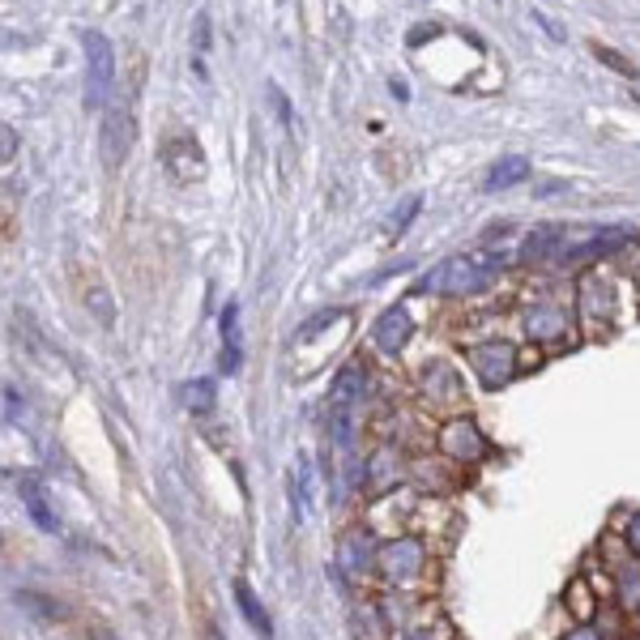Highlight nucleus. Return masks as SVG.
<instances>
[{"label": "nucleus", "mask_w": 640, "mask_h": 640, "mask_svg": "<svg viewBox=\"0 0 640 640\" xmlns=\"http://www.w3.org/2000/svg\"><path fill=\"white\" fill-rule=\"evenodd\" d=\"M525 175H530V158H504V163H495L491 175H487V192H500V188H512V184H521Z\"/></svg>", "instance_id": "nucleus-12"}, {"label": "nucleus", "mask_w": 640, "mask_h": 640, "mask_svg": "<svg viewBox=\"0 0 640 640\" xmlns=\"http://www.w3.org/2000/svg\"><path fill=\"white\" fill-rule=\"evenodd\" d=\"M410 640H427V636H423V632H414V636H410Z\"/></svg>", "instance_id": "nucleus-20"}, {"label": "nucleus", "mask_w": 640, "mask_h": 640, "mask_svg": "<svg viewBox=\"0 0 640 640\" xmlns=\"http://www.w3.org/2000/svg\"><path fill=\"white\" fill-rule=\"evenodd\" d=\"M235 316L239 308L227 303V312H222V372L235 376L239 372V329H235Z\"/></svg>", "instance_id": "nucleus-11"}, {"label": "nucleus", "mask_w": 640, "mask_h": 640, "mask_svg": "<svg viewBox=\"0 0 640 640\" xmlns=\"http://www.w3.org/2000/svg\"><path fill=\"white\" fill-rule=\"evenodd\" d=\"M133 116H128V111H120V103L107 111V128H103V158L111 167L120 163V158L128 154V137H133Z\"/></svg>", "instance_id": "nucleus-7"}, {"label": "nucleus", "mask_w": 640, "mask_h": 640, "mask_svg": "<svg viewBox=\"0 0 640 640\" xmlns=\"http://www.w3.org/2000/svg\"><path fill=\"white\" fill-rule=\"evenodd\" d=\"M231 589H235V602H239V611H244V619L252 623L256 632H261V640H274V623H269V615H265V606L256 602V594H252V589H248L244 581H235Z\"/></svg>", "instance_id": "nucleus-9"}, {"label": "nucleus", "mask_w": 640, "mask_h": 640, "mask_svg": "<svg viewBox=\"0 0 640 640\" xmlns=\"http://www.w3.org/2000/svg\"><path fill=\"white\" fill-rule=\"evenodd\" d=\"M470 363L478 367V380L495 389V384H504L512 376V367H517V350L508 342H487V346H474L470 350Z\"/></svg>", "instance_id": "nucleus-4"}, {"label": "nucleus", "mask_w": 640, "mask_h": 640, "mask_svg": "<svg viewBox=\"0 0 640 640\" xmlns=\"http://www.w3.org/2000/svg\"><path fill=\"white\" fill-rule=\"evenodd\" d=\"M5 158H13V128L5 124Z\"/></svg>", "instance_id": "nucleus-17"}, {"label": "nucleus", "mask_w": 640, "mask_h": 640, "mask_svg": "<svg viewBox=\"0 0 640 640\" xmlns=\"http://www.w3.org/2000/svg\"><path fill=\"white\" fill-rule=\"evenodd\" d=\"M210 640H222V636H218V632H210Z\"/></svg>", "instance_id": "nucleus-21"}, {"label": "nucleus", "mask_w": 640, "mask_h": 640, "mask_svg": "<svg viewBox=\"0 0 640 640\" xmlns=\"http://www.w3.org/2000/svg\"><path fill=\"white\" fill-rule=\"evenodd\" d=\"M632 244V231L628 227H611L606 235H594V239H585V244H576L564 252V261L568 265H581V261H602V256H611L619 248H628Z\"/></svg>", "instance_id": "nucleus-6"}, {"label": "nucleus", "mask_w": 640, "mask_h": 640, "mask_svg": "<svg viewBox=\"0 0 640 640\" xmlns=\"http://www.w3.org/2000/svg\"><path fill=\"white\" fill-rule=\"evenodd\" d=\"M559 248H564V227H538V231H530V239H525L521 256L525 261H547V256L559 252Z\"/></svg>", "instance_id": "nucleus-10"}, {"label": "nucleus", "mask_w": 640, "mask_h": 640, "mask_svg": "<svg viewBox=\"0 0 640 640\" xmlns=\"http://www.w3.org/2000/svg\"><path fill=\"white\" fill-rule=\"evenodd\" d=\"M184 402H188L192 410H210V406H214V384H210V380L184 384Z\"/></svg>", "instance_id": "nucleus-14"}, {"label": "nucleus", "mask_w": 640, "mask_h": 640, "mask_svg": "<svg viewBox=\"0 0 640 640\" xmlns=\"http://www.w3.org/2000/svg\"><path fill=\"white\" fill-rule=\"evenodd\" d=\"M410 333H414V320L406 308H389V312H380V320L372 325V342L384 350V355H397L406 342H410Z\"/></svg>", "instance_id": "nucleus-5"}, {"label": "nucleus", "mask_w": 640, "mask_h": 640, "mask_svg": "<svg viewBox=\"0 0 640 640\" xmlns=\"http://www.w3.org/2000/svg\"><path fill=\"white\" fill-rule=\"evenodd\" d=\"M359 389H363V367L350 363L346 372L338 376L329 393V436L338 448H350V436H355V402H359Z\"/></svg>", "instance_id": "nucleus-3"}, {"label": "nucleus", "mask_w": 640, "mask_h": 640, "mask_svg": "<svg viewBox=\"0 0 640 640\" xmlns=\"http://www.w3.org/2000/svg\"><path fill=\"white\" fill-rule=\"evenodd\" d=\"M491 282V265H478V261H466V256H453V261L436 265L431 274H423L414 282V295H474L483 291Z\"/></svg>", "instance_id": "nucleus-1"}, {"label": "nucleus", "mask_w": 640, "mask_h": 640, "mask_svg": "<svg viewBox=\"0 0 640 640\" xmlns=\"http://www.w3.org/2000/svg\"><path fill=\"white\" fill-rule=\"evenodd\" d=\"M594 52L606 60V64H611V69H619V73H628V77H636V69H632V64H623V56H615L611 52V47H594Z\"/></svg>", "instance_id": "nucleus-15"}, {"label": "nucleus", "mask_w": 640, "mask_h": 640, "mask_svg": "<svg viewBox=\"0 0 640 640\" xmlns=\"http://www.w3.org/2000/svg\"><path fill=\"white\" fill-rule=\"evenodd\" d=\"M414 214H419V201H410V205H406V210H402V214H397V218H393V235H402V227H406V222H410Z\"/></svg>", "instance_id": "nucleus-16"}, {"label": "nucleus", "mask_w": 640, "mask_h": 640, "mask_svg": "<svg viewBox=\"0 0 640 640\" xmlns=\"http://www.w3.org/2000/svg\"><path fill=\"white\" fill-rule=\"evenodd\" d=\"M525 325H530L534 338H559V333H568V320L559 308H530Z\"/></svg>", "instance_id": "nucleus-13"}, {"label": "nucleus", "mask_w": 640, "mask_h": 640, "mask_svg": "<svg viewBox=\"0 0 640 640\" xmlns=\"http://www.w3.org/2000/svg\"><path fill=\"white\" fill-rule=\"evenodd\" d=\"M572 640H598V636H594V632H589V628H581V632H576Z\"/></svg>", "instance_id": "nucleus-18"}, {"label": "nucleus", "mask_w": 640, "mask_h": 640, "mask_svg": "<svg viewBox=\"0 0 640 640\" xmlns=\"http://www.w3.org/2000/svg\"><path fill=\"white\" fill-rule=\"evenodd\" d=\"M444 448H448L453 457H478L487 444H483V436L474 431V423H448V427H444Z\"/></svg>", "instance_id": "nucleus-8"}, {"label": "nucleus", "mask_w": 640, "mask_h": 640, "mask_svg": "<svg viewBox=\"0 0 640 640\" xmlns=\"http://www.w3.org/2000/svg\"><path fill=\"white\" fill-rule=\"evenodd\" d=\"M632 534H636V547H640V517L632 521Z\"/></svg>", "instance_id": "nucleus-19"}, {"label": "nucleus", "mask_w": 640, "mask_h": 640, "mask_svg": "<svg viewBox=\"0 0 640 640\" xmlns=\"http://www.w3.org/2000/svg\"><path fill=\"white\" fill-rule=\"evenodd\" d=\"M82 47H86V107L99 111L111 86H116V47L99 30H82Z\"/></svg>", "instance_id": "nucleus-2"}]
</instances>
